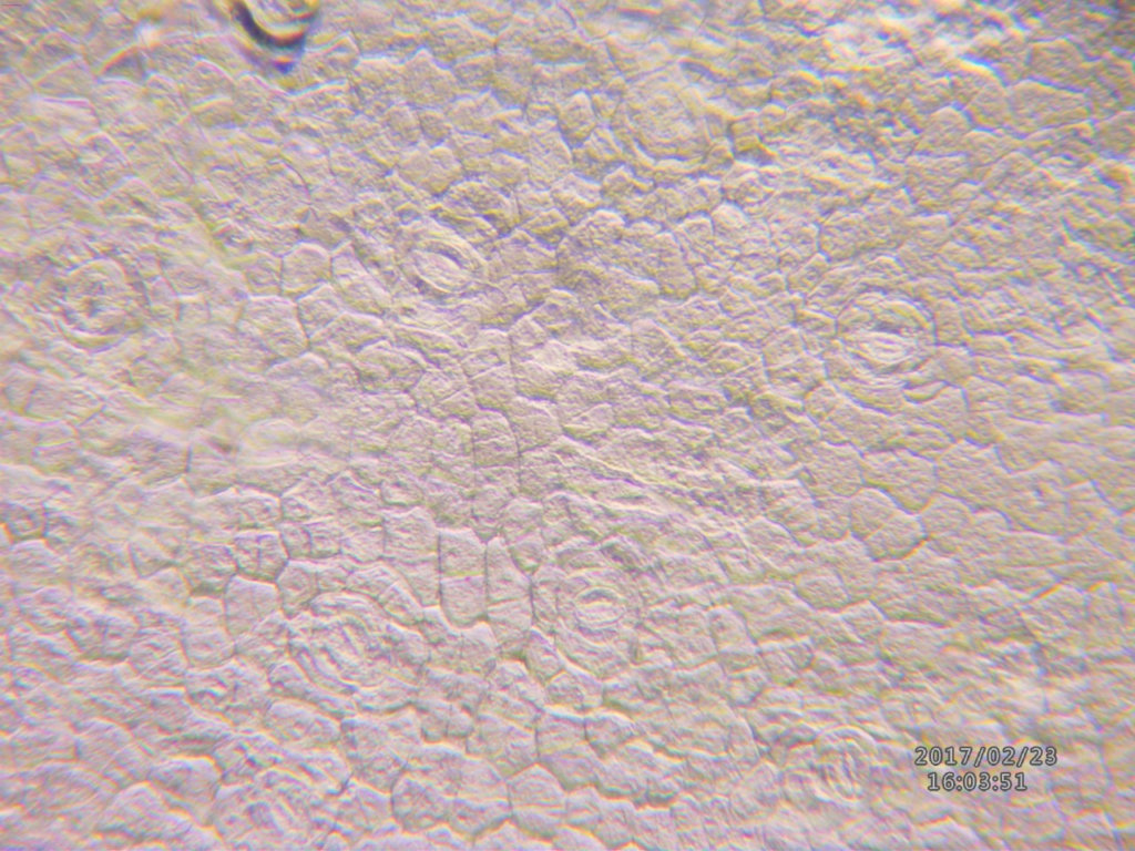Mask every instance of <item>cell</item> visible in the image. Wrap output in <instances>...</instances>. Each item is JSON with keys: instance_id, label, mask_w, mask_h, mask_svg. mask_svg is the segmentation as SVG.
I'll use <instances>...</instances> for the list:
<instances>
[{"instance_id": "17", "label": "cell", "mask_w": 1135, "mask_h": 851, "mask_svg": "<svg viewBox=\"0 0 1135 851\" xmlns=\"http://www.w3.org/2000/svg\"><path fill=\"white\" fill-rule=\"evenodd\" d=\"M485 160L489 185L502 193L511 196L515 188L528 182L524 158L495 150Z\"/></svg>"}, {"instance_id": "11", "label": "cell", "mask_w": 1135, "mask_h": 851, "mask_svg": "<svg viewBox=\"0 0 1135 851\" xmlns=\"http://www.w3.org/2000/svg\"><path fill=\"white\" fill-rule=\"evenodd\" d=\"M899 506L885 491L863 485L849 498L850 534L863 541L886 523Z\"/></svg>"}, {"instance_id": "2", "label": "cell", "mask_w": 1135, "mask_h": 851, "mask_svg": "<svg viewBox=\"0 0 1135 851\" xmlns=\"http://www.w3.org/2000/svg\"><path fill=\"white\" fill-rule=\"evenodd\" d=\"M761 516L783 526L804 548L819 543L816 501L795 478L760 484Z\"/></svg>"}, {"instance_id": "8", "label": "cell", "mask_w": 1135, "mask_h": 851, "mask_svg": "<svg viewBox=\"0 0 1135 851\" xmlns=\"http://www.w3.org/2000/svg\"><path fill=\"white\" fill-rule=\"evenodd\" d=\"M497 66L490 81V91L509 109H523L531 95L535 60L525 51H495Z\"/></svg>"}, {"instance_id": "18", "label": "cell", "mask_w": 1135, "mask_h": 851, "mask_svg": "<svg viewBox=\"0 0 1135 851\" xmlns=\"http://www.w3.org/2000/svg\"><path fill=\"white\" fill-rule=\"evenodd\" d=\"M818 535L821 542H836L850 534L849 498L815 499Z\"/></svg>"}, {"instance_id": "21", "label": "cell", "mask_w": 1135, "mask_h": 851, "mask_svg": "<svg viewBox=\"0 0 1135 851\" xmlns=\"http://www.w3.org/2000/svg\"><path fill=\"white\" fill-rule=\"evenodd\" d=\"M234 16L242 23L243 28L247 33L256 40L259 44L273 48V49H295L303 42L301 37H294L289 39H278L267 34L264 30L258 27L253 20L250 12L242 3H235Z\"/></svg>"}, {"instance_id": "12", "label": "cell", "mask_w": 1135, "mask_h": 851, "mask_svg": "<svg viewBox=\"0 0 1135 851\" xmlns=\"http://www.w3.org/2000/svg\"><path fill=\"white\" fill-rule=\"evenodd\" d=\"M973 511L962 499L939 492L918 516L927 537L934 539L959 532Z\"/></svg>"}, {"instance_id": "10", "label": "cell", "mask_w": 1135, "mask_h": 851, "mask_svg": "<svg viewBox=\"0 0 1135 851\" xmlns=\"http://www.w3.org/2000/svg\"><path fill=\"white\" fill-rule=\"evenodd\" d=\"M572 158L573 172L599 184L625 164L624 150L606 124H599L581 145L572 148Z\"/></svg>"}, {"instance_id": "19", "label": "cell", "mask_w": 1135, "mask_h": 851, "mask_svg": "<svg viewBox=\"0 0 1135 851\" xmlns=\"http://www.w3.org/2000/svg\"><path fill=\"white\" fill-rule=\"evenodd\" d=\"M726 578L735 582H759L769 577L759 558L746 546L713 552Z\"/></svg>"}, {"instance_id": "5", "label": "cell", "mask_w": 1135, "mask_h": 851, "mask_svg": "<svg viewBox=\"0 0 1135 851\" xmlns=\"http://www.w3.org/2000/svg\"><path fill=\"white\" fill-rule=\"evenodd\" d=\"M806 550L811 563L829 567L847 592H865L875 587L878 563L870 556L863 542L851 534Z\"/></svg>"}, {"instance_id": "7", "label": "cell", "mask_w": 1135, "mask_h": 851, "mask_svg": "<svg viewBox=\"0 0 1135 851\" xmlns=\"http://www.w3.org/2000/svg\"><path fill=\"white\" fill-rule=\"evenodd\" d=\"M927 534L918 514L899 509L876 532L863 540L877 562L900 561L926 542Z\"/></svg>"}, {"instance_id": "6", "label": "cell", "mask_w": 1135, "mask_h": 851, "mask_svg": "<svg viewBox=\"0 0 1135 851\" xmlns=\"http://www.w3.org/2000/svg\"><path fill=\"white\" fill-rule=\"evenodd\" d=\"M524 160L528 183L540 189H549L573 171L572 150L559 132L555 119L532 125L531 144Z\"/></svg>"}, {"instance_id": "14", "label": "cell", "mask_w": 1135, "mask_h": 851, "mask_svg": "<svg viewBox=\"0 0 1135 851\" xmlns=\"http://www.w3.org/2000/svg\"><path fill=\"white\" fill-rule=\"evenodd\" d=\"M555 121L571 150L581 145L600 124L586 92L569 98L559 109Z\"/></svg>"}, {"instance_id": "9", "label": "cell", "mask_w": 1135, "mask_h": 851, "mask_svg": "<svg viewBox=\"0 0 1135 851\" xmlns=\"http://www.w3.org/2000/svg\"><path fill=\"white\" fill-rule=\"evenodd\" d=\"M1064 539L1030 530L1010 531L1000 548L1004 566L1053 567L1064 560Z\"/></svg>"}, {"instance_id": "16", "label": "cell", "mask_w": 1135, "mask_h": 851, "mask_svg": "<svg viewBox=\"0 0 1135 851\" xmlns=\"http://www.w3.org/2000/svg\"><path fill=\"white\" fill-rule=\"evenodd\" d=\"M490 137L497 151L524 158L531 144L532 125L528 122L523 109H503L498 115Z\"/></svg>"}, {"instance_id": "3", "label": "cell", "mask_w": 1135, "mask_h": 851, "mask_svg": "<svg viewBox=\"0 0 1135 851\" xmlns=\"http://www.w3.org/2000/svg\"><path fill=\"white\" fill-rule=\"evenodd\" d=\"M826 452L799 459L795 478L814 499L850 498L865 485L861 460L847 451Z\"/></svg>"}, {"instance_id": "1", "label": "cell", "mask_w": 1135, "mask_h": 851, "mask_svg": "<svg viewBox=\"0 0 1135 851\" xmlns=\"http://www.w3.org/2000/svg\"><path fill=\"white\" fill-rule=\"evenodd\" d=\"M866 485L885 491L899 509L918 514L940 492L937 468L910 455L870 454L861 459Z\"/></svg>"}, {"instance_id": "13", "label": "cell", "mask_w": 1135, "mask_h": 851, "mask_svg": "<svg viewBox=\"0 0 1135 851\" xmlns=\"http://www.w3.org/2000/svg\"><path fill=\"white\" fill-rule=\"evenodd\" d=\"M549 191L553 204L566 216L568 214H586L590 209L604 203L600 184L584 178L573 171L556 181Z\"/></svg>"}, {"instance_id": "4", "label": "cell", "mask_w": 1135, "mask_h": 851, "mask_svg": "<svg viewBox=\"0 0 1135 851\" xmlns=\"http://www.w3.org/2000/svg\"><path fill=\"white\" fill-rule=\"evenodd\" d=\"M743 535L747 547L764 564L769 577H789L794 581L811 565L807 550L787 530L764 516L746 523Z\"/></svg>"}, {"instance_id": "15", "label": "cell", "mask_w": 1135, "mask_h": 851, "mask_svg": "<svg viewBox=\"0 0 1135 851\" xmlns=\"http://www.w3.org/2000/svg\"><path fill=\"white\" fill-rule=\"evenodd\" d=\"M900 561L912 581L932 584L952 583L961 578L957 561L940 553L928 542Z\"/></svg>"}, {"instance_id": "20", "label": "cell", "mask_w": 1135, "mask_h": 851, "mask_svg": "<svg viewBox=\"0 0 1135 851\" xmlns=\"http://www.w3.org/2000/svg\"><path fill=\"white\" fill-rule=\"evenodd\" d=\"M604 202L618 205L632 198L647 195L653 186L648 180L638 177L626 164L609 173L600 183Z\"/></svg>"}]
</instances>
